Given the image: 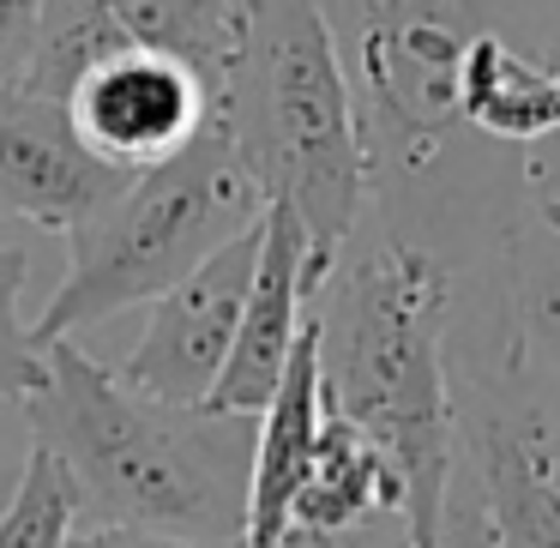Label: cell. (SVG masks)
I'll list each match as a JSON object with an SVG mask.
<instances>
[{"label":"cell","mask_w":560,"mask_h":548,"mask_svg":"<svg viewBox=\"0 0 560 548\" xmlns=\"http://www.w3.org/2000/svg\"><path fill=\"white\" fill-rule=\"evenodd\" d=\"M458 127L488 139L560 133V67L512 49L494 25L476 31L458 61Z\"/></svg>","instance_id":"13"},{"label":"cell","mask_w":560,"mask_h":548,"mask_svg":"<svg viewBox=\"0 0 560 548\" xmlns=\"http://www.w3.org/2000/svg\"><path fill=\"white\" fill-rule=\"evenodd\" d=\"M259 211H266V194L235 158L223 121H211L175 158L133 170L109 206L67 230V278L37 314L31 343L43 350L55 338H73L79 326L158 302L199 259L254 230Z\"/></svg>","instance_id":"4"},{"label":"cell","mask_w":560,"mask_h":548,"mask_svg":"<svg viewBox=\"0 0 560 548\" xmlns=\"http://www.w3.org/2000/svg\"><path fill=\"white\" fill-rule=\"evenodd\" d=\"M31 446L55 452L97 524L175 536H242L254 428L247 410L158 404L103 368L85 343H43V374L19 404Z\"/></svg>","instance_id":"1"},{"label":"cell","mask_w":560,"mask_h":548,"mask_svg":"<svg viewBox=\"0 0 560 548\" xmlns=\"http://www.w3.org/2000/svg\"><path fill=\"white\" fill-rule=\"evenodd\" d=\"M79 139L115 170H151L175 158L187 139H199L218 121L211 85L182 67L175 55H158L145 43H121L109 61H97L67 97Z\"/></svg>","instance_id":"7"},{"label":"cell","mask_w":560,"mask_h":548,"mask_svg":"<svg viewBox=\"0 0 560 548\" xmlns=\"http://www.w3.org/2000/svg\"><path fill=\"white\" fill-rule=\"evenodd\" d=\"M470 488L500 548H560V464L536 410L470 422Z\"/></svg>","instance_id":"11"},{"label":"cell","mask_w":560,"mask_h":548,"mask_svg":"<svg viewBox=\"0 0 560 548\" xmlns=\"http://www.w3.org/2000/svg\"><path fill=\"white\" fill-rule=\"evenodd\" d=\"M31 259L0 242V416L19 410L43 374V350L31 343V326H19V295H25Z\"/></svg>","instance_id":"17"},{"label":"cell","mask_w":560,"mask_h":548,"mask_svg":"<svg viewBox=\"0 0 560 548\" xmlns=\"http://www.w3.org/2000/svg\"><path fill=\"white\" fill-rule=\"evenodd\" d=\"M440 548H500L488 518H482V500H476L470 482H458V470H452L446 512H440Z\"/></svg>","instance_id":"19"},{"label":"cell","mask_w":560,"mask_h":548,"mask_svg":"<svg viewBox=\"0 0 560 548\" xmlns=\"http://www.w3.org/2000/svg\"><path fill=\"white\" fill-rule=\"evenodd\" d=\"M452 278L416 235L343 242L319 290V380L326 404L386 446L404 476V536L440 548V512L452 488V386H446Z\"/></svg>","instance_id":"2"},{"label":"cell","mask_w":560,"mask_h":548,"mask_svg":"<svg viewBox=\"0 0 560 548\" xmlns=\"http://www.w3.org/2000/svg\"><path fill=\"white\" fill-rule=\"evenodd\" d=\"M319 416H326V380H319V307H314L290 362H283L278 392L266 398L254 428L242 548H278V536L290 530V506L302 494L307 458H314V440H319Z\"/></svg>","instance_id":"10"},{"label":"cell","mask_w":560,"mask_h":548,"mask_svg":"<svg viewBox=\"0 0 560 548\" xmlns=\"http://www.w3.org/2000/svg\"><path fill=\"white\" fill-rule=\"evenodd\" d=\"M254 266H259V223L242 230L235 242H223L218 254L199 259L182 283H170L151 302L145 331L115 374L158 404H206L223 362H230Z\"/></svg>","instance_id":"6"},{"label":"cell","mask_w":560,"mask_h":548,"mask_svg":"<svg viewBox=\"0 0 560 548\" xmlns=\"http://www.w3.org/2000/svg\"><path fill=\"white\" fill-rule=\"evenodd\" d=\"M314 307H319V283L307 278V230L290 206L271 199L259 211V266L254 283H247L242 319H235L230 362H223L218 386L206 398L211 410H247V416L266 410Z\"/></svg>","instance_id":"9"},{"label":"cell","mask_w":560,"mask_h":548,"mask_svg":"<svg viewBox=\"0 0 560 548\" xmlns=\"http://www.w3.org/2000/svg\"><path fill=\"white\" fill-rule=\"evenodd\" d=\"M127 170L103 163L79 139L67 103L25 85H0V218H25L67 235L121 194Z\"/></svg>","instance_id":"8"},{"label":"cell","mask_w":560,"mask_h":548,"mask_svg":"<svg viewBox=\"0 0 560 548\" xmlns=\"http://www.w3.org/2000/svg\"><path fill=\"white\" fill-rule=\"evenodd\" d=\"M37 7L43 0H0V85H13L25 67L31 31H37Z\"/></svg>","instance_id":"20"},{"label":"cell","mask_w":560,"mask_h":548,"mask_svg":"<svg viewBox=\"0 0 560 548\" xmlns=\"http://www.w3.org/2000/svg\"><path fill=\"white\" fill-rule=\"evenodd\" d=\"M368 139V182H422L458 133V61L482 0H326Z\"/></svg>","instance_id":"5"},{"label":"cell","mask_w":560,"mask_h":548,"mask_svg":"<svg viewBox=\"0 0 560 548\" xmlns=\"http://www.w3.org/2000/svg\"><path fill=\"white\" fill-rule=\"evenodd\" d=\"M218 121L266 206L278 199L302 218L307 278L326 290L374 194L362 115L326 0H242Z\"/></svg>","instance_id":"3"},{"label":"cell","mask_w":560,"mask_h":548,"mask_svg":"<svg viewBox=\"0 0 560 548\" xmlns=\"http://www.w3.org/2000/svg\"><path fill=\"white\" fill-rule=\"evenodd\" d=\"M67 548H242V536H175V530H145V524H91V530H73Z\"/></svg>","instance_id":"18"},{"label":"cell","mask_w":560,"mask_h":548,"mask_svg":"<svg viewBox=\"0 0 560 548\" xmlns=\"http://www.w3.org/2000/svg\"><path fill=\"white\" fill-rule=\"evenodd\" d=\"M121 43H133V37L115 25V13L103 0H43L25 67H19L13 85L37 91V97H49V103H67L79 79L97 61H109Z\"/></svg>","instance_id":"15"},{"label":"cell","mask_w":560,"mask_h":548,"mask_svg":"<svg viewBox=\"0 0 560 548\" xmlns=\"http://www.w3.org/2000/svg\"><path fill=\"white\" fill-rule=\"evenodd\" d=\"M79 518H85V506H79V482L67 476V464L31 446L13 494L0 506V548H67Z\"/></svg>","instance_id":"16"},{"label":"cell","mask_w":560,"mask_h":548,"mask_svg":"<svg viewBox=\"0 0 560 548\" xmlns=\"http://www.w3.org/2000/svg\"><path fill=\"white\" fill-rule=\"evenodd\" d=\"M115 25L133 43L158 55H175L223 97V67L235 49V25H242V0H103Z\"/></svg>","instance_id":"14"},{"label":"cell","mask_w":560,"mask_h":548,"mask_svg":"<svg viewBox=\"0 0 560 548\" xmlns=\"http://www.w3.org/2000/svg\"><path fill=\"white\" fill-rule=\"evenodd\" d=\"M374 518H404V476L380 440H368L350 416L326 404L290 524L295 530H355Z\"/></svg>","instance_id":"12"}]
</instances>
